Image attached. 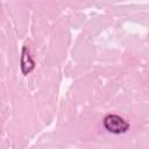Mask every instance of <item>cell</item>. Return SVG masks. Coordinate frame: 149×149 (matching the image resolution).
<instances>
[{
    "instance_id": "6da1fadb",
    "label": "cell",
    "mask_w": 149,
    "mask_h": 149,
    "mask_svg": "<svg viewBox=\"0 0 149 149\" xmlns=\"http://www.w3.org/2000/svg\"><path fill=\"white\" fill-rule=\"evenodd\" d=\"M104 127L112 134H123L129 129V123L116 114H108L104 119Z\"/></svg>"
},
{
    "instance_id": "7a4b0ae2",
    "label": "cell",
    "mask_w": 149,
    "mask_h": 149,
    "mask_svg": "<svg viewBox=\"0 0 149 149\" xmlns=\"http://www.w3.org/2000/svg\"><path fill=\"white\" fill-rule=\"evenodd\" d=\"M34 66H35V62L31 58L29 50L27 49V47H23L22 54H21V71H22V73L24 76L28 74L29 72L33 71Z\"/></svg>"
}]
</instances>
